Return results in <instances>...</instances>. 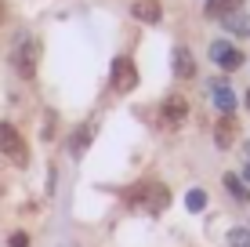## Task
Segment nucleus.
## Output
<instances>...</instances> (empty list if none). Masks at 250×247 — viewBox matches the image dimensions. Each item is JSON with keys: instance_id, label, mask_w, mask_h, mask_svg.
I'll return each instance as SVG.
<instances>
[{"instance_id": "nucleus-7", "label": "nucleus", "mask_w": 250, "mask_h": 247, "mask_svg": "<svg viewBox=\"0 0 250 247\" xmlns=\"http://www.w3.org/2000/svg\"><path fill=\"white\" fill-rule=\"evenodd\" d=\"M174 76L178 80H192L196 76V58L188 47H174Z\"/></svg>"}, {"instance_id": "nucleus-4", "label": "nucleus", "mask_w": 250, "mask_h": 247, "mask_svg": "<svg viewBox=\"0 0 250 247\" xmlns=\"http://www.w3.org/2000/svg\"><path fill=\"white\" fill-rule=\"evenodd\" d=\"M113 88L120 91V95H127V91L138 88V66L131 62V58H124V55L113 62Z\"/></svg>"}, {"instance_id": "nucleus-13", "label": "nucleus", "mask_w": 250, "mask_h": 247, "mask_svg": "<svg viewBox=\"0 0 250 247\" xmlns=\"http://www.w3.org/2000/svg\"><path fill=\"white\" fill-rule=\"evenodd\" d=\"M239 4H243V0H207V15H210V19H225Z\"/></svg>"}, {"instance_id": "nucleus-11", "label": "nucleus", "mask_w": 250, "mask_h": 247, "mask_svg": "<svg viewBox=\"0 0 250 247\" xmlns=\"http://www.w3.org/2000/svg\"><path fill=\"white\" fill-rule=\"evenodd\" d=\"M225 29L232 33V37H250V15H239V11H232V15H225Z\"/></svg>"}, {"instance_id": "nucleus-17", "label": "nucleus", "mask_w": 250, "mask_h": 247, "mask_svg": "<svg viewBox=\"0 0 250 247\" xmlns=\"http://www.w3.org/2000/svg\"><path fill=\"white\" fill-rule=\"evenodd\" d=\"M11 247H29V236L25 233H11Z\"/></svg>"}, {"instance_id": "nucleus-1", "label": "nucleus", "mask_w": 250, "mask_h": 247, "mask_svg": "<svg viewBox=\"0 0 250 247\" xmlns=\"http://www.w3.org/2000/svg\"><path fill=\"white\" fill-rule=\"evenodd\" d=\"M124 200H127V207H134V211L160 215V211H167V203H170V189L163 182H138V185H131V189L124 193Z\"/></svg>"}, {"instance_id": "nucleus-2", "label": "nucleus", "mask_w": 250, "mask_h": 247, "mask_svg": "<svg viewBox=\"0 0 250 247\" xmlns=\"http://www.w3.org/2000/svg\"><path fill=\"white\" fill-rule=\"evenodd\" d=\"M37 62H40V44L33 37H22L19 44H15V51H11L15 73H19L22 80H33V76H37Z\"/></svg>"}, {"instance_id": "nucleus-5", "label": "nucleus", "mask_w": 250, "mask_h": 247, "mask_svg": "<svg viewBox=\"0 0 250 247\" xmlns=\"http://www.w3.org/2000/svg\"><path fill=\"white\" fill-rule=\"evenodd\" d=\"M185 116H188V102H185L182 95H167V98H163V106H160V120L167 124V127L185 124Z\"/></svg>"}, {"instance_id": "nucleus-8", "label": "nucleus", "mask_w": 250, "mask_h": 247, "mask_svg": "<svg viewBox=\"0 0 250 247\" xmlns=\"http://www.w3.org/2000/svg\"><path fill=\"white\" fill-rule=\"evenodd\" d=\"M131 15H134L138 22H149V25H156V22L163 19V11H160V0H134Z\"/></svg>"}, {"instance_id": "nucleus-3", "label": "nucleus", "mask_w": 250, "mask_h": 247, "mask_svg": "<svg viewBox=\"0 0 250 247\" xmlns=\"http://www.w3.org/2000/svg\"><path fill=\"white\" fill-rule=\"evenodd\" d=\"M0 153H4L11 164H19V167L29 164V149H25V138L19 135V127H15V124H0Z\"/></svg>"}, {"instance_id": "nucleus-19", "label": "nucleus", "mask_w": 250, "mask_h": 247, "mask_svg": "<svg viewBox=\"0 0 250 247\" xmlns=\"http://www.w3.org/2000/svg\"><path fill=\"white\" fill-rule=\"evenodd\" d=\"M4 19H7V7H4V4H0V22H4Z\"/></svg>"}, {"instance_id": "nucleus-14", "label": "nucleus", "mask_w": 250, "mask_h": 247, "mask_svg": "<svg viewBox=\"0 0 250 247\" xmlns=\"http://www.w3.org/2000/svg\"><path fill=\"white\" fill-rule=\"evenodd\" d=\"M225 185H229V193H232L236 200H247V197H250V193H247V185H243V178H239V175H225Z\"/></svg>"}, {"instance_id": "nucleus-18", "label": "nucleus", "mask_w": 250, "mask_h": 247, "mask_svg": "<svg viewBox=\"0 0 250 247\" xmlns=\"http://www.w3.org/2000/svg\"><path fill=\"white\" fill-rule=\"evenodd\" d=\"M243 182H250V160H247V167H243Z\"/></svg>"}, {"instance_id": "nucleus-16", "label": "nucleus", "mask_w": 250, "mask_h": 247, "mask_svg": "<svg viewBox=\"0 0 250 247\" xmlns=\"http://www.w3.org/2000/svg\"><path fill=\"white\" fill-rule=\"evenodd\" d=\"M229 247H250V229H243V225L229 229Z\"/></svg>"}, {"instance_id": "nucleus-12", "label": "nucleus", "mask_w": 250, "mask_h": 247, "mask_svg": "<svg viewBox=\"0 0 250 247\" xmlns=\"http://www.w3.org/2000/svg\"><path fill=\"white\" fill-rule=\"evenodd\" d=\"M91 138H94V124H83L80 131H76L73 138H69V153H73V157H80V153L91 146Z\"/></svg>"}, {"instance_id": "nucleus-10", "label": "nucleus", "mask_w": 250, "mask_h": 247, "mask_svg": "<svg viewBox=\"0 0 250 247\" xmlns=\"http://www.w3.org/2000/svg\"><path fill=\"white\" fill-rule=\"evenodd\" d=\"M210 91H214V106H218L221 113H232V109H236V95H232L229 84L214 80V84H210Z\"/></svg>"}, {"instance_id": "nucleus-15", "label": "nucleus", "mask_w": 250, "mask_h": 247, "mask_svg": "<svg viewBox=\"0 0 250 247\" xmlns=\"http://www.w3.org/2000/svg\"><path fill=\"white\" fill-rule=\"evenodd\" d=\"M185 207H188V211H203V207H207V193H203V189H188V193H185Z\"/></svg>"}, {"instance_id": "nucleus-6", "label": "nucleus", "mask_w": 250, "mask_h": 247, "mask_svg": "<svg viewBox=\"0 0 250 247\" xmlns=\"http://www.w3.org/2000/svg\"><path fill=\"white\" fill-rule=\"evenodd\" d=\"M210 58L221 66V69H229V73L243 66V51L232 47V44H225V40H214V44H210Z\"/></svg>"}, {"instance_id": "nucleus-20", "label": "nucleus", "mask_w": 250, "mask_h": 247, "mask_svg": "<svg viewBox=\"0 0 250 247\" xmlns=\"http://www.w3.org/2000/svg\"><path fill=\"white\" fill-rule=\"evenodd\" d=\"M247 109H250V95H247Z\"/></svg>"}, {"instance_id": "nucleus-9", "label": "nucleus", "mask_w": 250, "mask_h": 247, "mask_svg": "<svg viewBox=\"0 0 250 247\" xmlns=\"http://www.w3.org/2000/svg\"><path fill=\"white\" fill-rule=\"evenodd\" d=\"M214 142H218L221 149H229L232 142H236V116H232V113H221L218 127H214Z\"/></svg>"}, {"instance_id": "nucleus-21", "label": "nucleus", "mask_w": 250, "mask_h": 247, "mask_svg": "<svg viewBox=\"0 0 250 247\" xmlns=\"http://www.w3.org/2000/svg\"><path fill=\"white\" fill-rule=\"evenodd\" d=\"M247 149H250V146H247Z\"/></svg>"}]
</instances>
